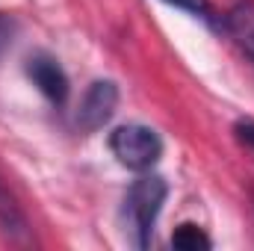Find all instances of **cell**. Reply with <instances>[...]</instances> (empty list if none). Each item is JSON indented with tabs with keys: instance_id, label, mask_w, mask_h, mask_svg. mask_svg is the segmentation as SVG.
Segmentation results:
<instances>
[{
	"instance_id": "3957f363",
	"label": "cell",
	"mask_w": 254,
	"mask_h": 251,
	"mask_svg": "<svg viewBox=\"0 0 254 251\" xmlns=\"http://www.w3.org/2000/svg\"><path fill=\"white\" fill-rule=\"evenodd\" d=\"M116 107H119V89H116V83L113 80H95L86 89L83 101H80L77 127L83 133H98L101 127L113 119Z\"/></svg>"
},
{
	"instance_id": "7a4b0ae2",
	"label": "cell",
	"mask_w": 254,
	"mask_h": 251,
	"mask_svg": "<svg viewBox=\"0 0 254 251\" xmlns=\"http://www.w3.org/2000/svg\"><path fill=\"white\" fill-rule=\"evenodd\" d=\"M110 151L125 169L148 172L163 157V139L157 130L145 125H122L110 136Z\"/></svg>"
},
{
	"instance_id": "8992f818",
	"label": "cell",
	"mask_w": 254,
	"mask_h": 251,
	"mask_svg": "<svg viewBox=\"0 0 254 251\" xmlns=\"http://www.w3.org/2000/svg\"><path fill=\"white\" fill-rule=\"evenodd\" d=\"M0 228H3V234H6L9 240H15V243H27V237H30L27 219H24V213H21L15 195L6 189L3 178H0Z\"/></svg>"
},
{
	"instance_id": "52a82bcc",
	"label": "cell",
	"mask_w": 254,
	"mask_h": 251,
	"mask_svg": "<svg viewBox=\"0 0 254 251\" xmlns=\"http://www.w3.org/2000/svg\"><path fill=\"white\" fill-rule=\"evenodd\" d=\"M172 246L178 251H207L213 246V240L204 234V228L192 225V222H184L178 225V231L172 234Z\"/></svg>"
},
{
	"instance_id": "5b68a950",
	"label": "cell",
	"mask_w": 254,
	"mask_h": 251,
	"mask_svg": "<svg viewBox=\"0 0 254 251\" xmlns=\"http://www.w3.org/2000/svg\"><path fill=\"white\" fill-rule=\"evenodd\" d=\"M222 30L237 42V48L254 63V0H237L222 15Z\"/></svg>"
},
{
	"instance_id": "6da1fadb",
	"label": "cell",
	"mask_w": 254,
	"mask_h": 251,
	"mask_svg": "<svg viewBox=\"0 0 254 251\" xmlns=\"http://www.w3.org/2000/svg\"><path fill=\"white\" fill-rule=\"evenodd\" d=\"M169 187L163 178L157 175H142L139 181H133V187L125 195V207H122V219H125V231L130 234L136 249H148L157 216L166 204Z\"/></svg>"
},
{
	"instance_id": "9c48e42d",
	"label": "cell",
	"mask_w": 254,
	"mask_h": 251,
	"mask_svg": "<svg viewBox=\"0 0 254 251\" xmlns=\"http://www.w3.org/2000/svg\"><path fill=\"white\" fill-rule=\"evenodd\" d=\"M15 33H18V24H15V18L12 15H6V12H0V57L12 48V39H15Z\"/></svg>"
},
{
	"instance_id": "ba28073f",
	"label": "cell",
	"mask_w": 254,
	"mask_h": 251,
	"mask_svg": "<svg viewBox=\"0 0 254 251\" xmlns=\"http://www.w3.org/2000/svg\"><path fill=\"white\" fill-rule=\"evenodd\" d=\"M166 3L184 9V12H190L192 18H201V21H207V24H216V15H213L210 0H166Z\"/></svg>"
},
{
	"instance_id": "30bf717a",
	"label": "cell",
	"mask_w": 254,
	"mask_h": 251,
	"mask_svg": "<svg viewBox=\"0 0 254 251\" xmlns=\"http://www.w3.org/2000/svg\"><path fill=\"white\" fill-rule=\"evenodd\" d=\"M234 133H237L240 145H243V148H249V151L254 154V122H252V119H243V122H237Z\"/></svg>"
},
{
	"instance_id": "277c9868",
	"label": "cell",
	"mask_w": 254,
	"mask_h": 251,
	"mask_svg": "<svg viewBox=\"0 0 254 251\" xmlns=\"http://www.w3.org/2000/svg\"><path fill=\"white\" fill-rule=\"evenodd\" d=\"M27 77L33 80V86L57 107H63L65 98H68V74L63 71V65L57 63L51 54H33L27 65H24Z\"/></svg>"
}]
</instances>
